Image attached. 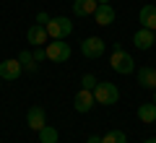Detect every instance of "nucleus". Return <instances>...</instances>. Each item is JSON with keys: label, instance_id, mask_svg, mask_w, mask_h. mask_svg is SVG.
Wrapping results in <instances>:
<instances>
[{"label": "nucleus", "instance_id": "1", "mask_svg": "<svg viewBox=\"0 0 156 143\" xmlns=\"http://www.w3.org/2000/svg\"><path fill=\"white\" fill-rule=\"evenodd\" d=\"M109 63H112V70L122 73V76H130V73L135 70V63H133V57H130V52H125L122 47H120V44H115V50H112Z\"/></svg>", "mask_w": 156, "mask_h": 143}, {"label": "nucleus", "instance_id": "2", "mask_svg": "<svg viewBox=\"0 0 156 143\" xmlns=\"http://www.w3.org/2000/svg\"><path fill=\"white\" fill-rule=\"evenodd\" d=\"M94 99L96 104H117L120 102V88L109 81H99L94 88Z\"/></svg>", "mask_w": 156, "mask_h": 143}, {"label": "nucleus", "instance_id": "3", "mask_svg": "<svg viewBox=\"0 0 156 143\" xmlns=\"http://www.w3.org/2000/svg\"><path fill=\"white\" fill-rule=\"evenodd\" d=\"M44 29H47V34H50V39H65V37L73 34V21L65 18V16H55V18L47 21Z\"/></svg>", "mask_w": 156, "mask_h": 143}, {"label": "nucleus", "instance_id": "4", "mask_svg": "<svg viewBox=\"0 0 156 143\" xmlns=\"http://www.w3.org/2000/svg\"><path fill=\"white\" fill-rule=\"evenodd\" d=\"M47 60L52 63H65L68 57H70V47H68V42H62V39H52V42H47Z\"/></svg>", "mask_w": 156, "mask_h": 143}, {"label": "nucleus", "instance_id": "5", "mask_svg": "<svg viewBox=\"0 0 156 143\" xmlns=\"http://www.w3.org/2000/svg\"><path fill=\"white\" fill-rule=\"evenodd\" d=\"M104 50H107V44H104V39H99V37H89V39L81 42V52H83V57H89V60H99V57L104 55Z\"/></svg>", "mask_w": 156, "mask_h": 143}, {"label": "nucleus", "instance_id": "6", "mask_svg": "<svg viewBox=\"0 0 156 143\" xmlns=\"http://www.w3.org/2000/svg\"><path fill=\"white\" fill-rule=\"evenodd\" d=\"M21 73H23V68L18 63V57H11V60L0 63V78H5V81H16Z\"/></svg>", "mask_w": 156, "mask_h": 143}, {"label": "nucleus", "instance_id": "7", "mask_svg": "<svg viewBox=\"0 0 156 143\" xmlns=\"http://www.w3.org/2000/svg\"><path fill=\"white\" fill-rule=\"evenodd\" d=\"M26 125L31 127V130H42V127L47 125V112H44V107H31V109L26 112Z\"/></svg>", "mask_w": 156, "mask_h": 143}, {"label": "nucleus", "instance_id": "8", "mask_svg": "<svg viewBox=\"0 0 156 143\" xmlns=\"http://www.w3.org/2000/svg\"><path fill=\"white\" fill-rule=\"evenodd\" d=\"M96 104V99H94V91H89V88H81V91L76 94V112H81V115H86V112L91 109V107Z\"/></svg>", "mask_w": 156, "mask_h": 143}, {"label": "nucleus", "instance_id": "9", "mask_svg": "<svg viewBox=\"0 0 156 143\" xmlns=\"http://www.w3.org/2000/svg\"><path fill=\"white\" fill-rule=\"evenodd\" d=\"M154 42H156V31H151V29H143V26H140L138 31L133 34V44L138 47V50H148Z\"/></svg>", "mask_w": 156, "mask_h": 143}, {"label": "nucleus", "instance_id": "10", "mask_svg": "<svg viewBox=\"0 0 156 143\" xmlns=\"http://www.w3.org/2000/svg\"><path fill=\"white\" fill-rule=\"evenodd\" d=\"M94 21L99 23V26H109L112 21H115V8L109 5V3H104V5H99L94 11Z\"/></svg>", "mask_w": 156, "mask_h": 143}, {"label": "nucleus", "instance_id": "11", "mask_svg": "<svg viewBox=\"0 0 156 143\" xmlns=\"http://www.w3.org/2000/svg\"><path fill=\"white\" fill-rule=\"evenodd\" d=\"M26 39L34 44V47H42V44H47L50 34H47V29H44V26H39V23H37V26H31V29L26 31Z\"/></svg>", "mask_w": 156, "mask_h": 143}, {"label": "nucleus", "instance_id": "12", "mask_svg": "<svg viewBox=\"0 0 156 143\" xmlns=\"http://www.w3.org/2000/svg\"><path fill=\"white\" fill-rule=\"evenodd\" d=\"M140 26L156 31V5H143L140 8Z\"/></svg>", "mask_w": 156, "mask_h": 143}, {"label": "nucleus", "instance_id": "13", "mask_svg": "<svg viewBox=\"0 0 156 143\" xmlns=\"http://www.w3.org/2000/svg\"><path fill=\"white\" fill-rule=\"evenodd\" d=\"M96 8H99L96 0H76V3H73V13H76V16H94Z\"/></svg>", "mask_w": 156, "mask_h": 143}, {"label": "nucleus", "instance_id": "14", "mask_svg": "<svg viewBox=\"0 0 156 143\" xmlns=\"http://www.w3.org/2000/svg\"><path fill=\"white\" fill-rule=\"evenodd\" d=\"M138 83L143 88H156V68H140L138 70Z\"/></svg>", "mask_w": 156, "mask_h": 143}, {"label": "nucleus", "instance_id": "15", "mask_svg": "<svg viewBox=\"0 0 156 143\" xmlns=\"http://www.w3.org/2000/svg\"><path fill=\"white\" fill-rule=\"evenodd\" d=\"M18 63H21V68H23L26 73H37V68H39V63L34 60V55H31L29 50H23L21 55H18Z\"/></svg>", "mask_w": 156, "mask_h": 143}, {"label": "nucleus", "instance_id": "16", "mask_svg": "<svg viewBox=\"0 0 156 143\" xmlns=\"http://www.w3.org/2000/svg\"><path fill=\"white\" fill-rule=\"evenodd\" d=\"M138 117H140V122L154 125V120H156V104H140L138 107Z\"/></svg>", "mask_w": 156, "mask_h": 143}, {"label": "nucleus", "instance_id": "17", "mask_svg": "<svg viewBox=\"0 0 156 143\" xmlns=\"http://www.w3.org/2000/svg\"><path fill=\"white\" fill-rule=\"evenodd\" d=\"M37 135H39V143H57V138H60L57 135V127H52V125H44Z\"/></svg>", "mask_w": 156, "mask_h": 143}, {"label": "nucleus", "instance_id": "18", "mask_svg": "<svg viewBox=\"0 0 156 143\" xmlns=\"http://www.w3.org/2000/svg\"><path fill=\"white\" fill-rule=\"evenodd\" d=\"M101 143H128V135L122 130H109L101 135Z\"/></svg>", "mask_w": 156, "mask_h": 143}, {"label": "nucleus", "instance_id": "19", "mask_svg": "<svg viewBox=\"0 0 156 143\" xmlns=\"http://www.w3.org/2000/svg\"><path fill=\"white\" fill-rule=\"evenodd\" d=\"M96 83H99V78H96V76H91V73H86V76L81 78V88H89V91H94V88H96Z\"/></svg>", "mask_w": 156, "mask_h": 143}, {"label": "nucleus", "instance_id": "20", "mask_svg": "<svg viewBox=\"0 0 156 143\" xmlns=\"http://www.w3.org/2000/svg\"><path fill=\"white\" fill-rule=\"evenodd\" d=\"M31 55H34V60L39 63V60H44V57H47V50H44V47H37V50H34Z\"/></svg>", "mask_w": 156, "mask_h": 143}, {"label": "nucleus", "instance_id": "21", "mask_svg": "<svg viewBox=\"0 0 156 143\" xmlns=\"http://www.w3.org/2000/svg\"><path fill=\"white\" fill-rule=\"evenodd\" d=\"M47 21H50V16H47L44 11H39L37 13V23H39V26H47Z\"/></svg>", "mask_w": 156, "mask_h": 143}, {"label": "nucleus", "instance_id": "22", "mask_svg": "<svg viewBox=\"0 0 156 143\" xmlns=\"http://www.w3.org/2000/svg\"><path fill=\"white\" fill-rule=\"evenodd\" d=\"M86 143H101V138L99 135H89V141H86Z\"/></svg>", "mask_w": 156, "mask_h": 143}, {"label": "nucleus", "instance_id": "23", "mask_svg": "<svg viewBox=\"0 0 156 143\" xmlns=\"http://www.w3.org/2000/svg\"><path fill=\"white\" fill-rule=\"evenodd\" d=\"M143 143H156V138H148V141H143Z\"/></svg>", "mask_w": 156, "mask_h": 143}, {"label": "nucleus", "instance_id": "24", "mask_svg": "<svg viewBox=\"0 0 156 143\" xmlns=\"http://www.w3.org/2000/svg\"><path fill=\"white\" fill-rule=\"evenodd\" d=\"M96 3H99V5H104V3H109V0H96Z\"/></svg>", "mask_w": 156, "mask_h": 143}, {"label": "nucleus", "instance_id": "25", "mask_svg": "<svg viewBox=\"0 0 156 143\" xmlns=\"http://www.w3.org/2000/svg\"><path fill=\"white\" fill-rule=\"evenodd\" d=\"M154 104H156V88H154Z\"/></svg>", "mask_w": 156, "mask_h": 143}, {"label": "nucleus", "instance_id": "26", "mask_svg": "<svg viewBox=\"0 0 156 143\" xmlns=\"http://www.w3.org/2000/svg\"><path fill=\"white\" fill-rule=\"evenodd\" d=\"M154 127H156V120H154Z\"/></svg>", "mask_w": 156, "mask_h": 143}]
</instances>
